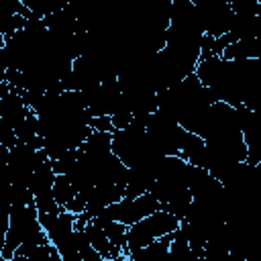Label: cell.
<instances>
[{
	"label": "cell",
	"mask_w": 261,
	"mask_h": 261,
	"mask_svg": "<svg viewBox=\"0 0 261 261\" xmlns=\"http://www.w3.org/2000/svg\"><path fill=\"white\" fill-rule=\"evenodd\" d=\"M177 228H179V218H175L173 214H169L165 210H157V212L145 216L143 220L126 226V247H124V253L137 251L141 247H147L153 241H157V239H161L165 234L175 232Z\"/></svg>",
	"instance_id": "1"
},
{
	"label": "cell",
	"mask_w": 261,
	"mask_h": 261,
	"mask_svg": "<svg viewBox=\"0 0 261 261\" xmlns=\"http://www.w3.org/2000/svg\"><path fill=\"white\" fill-rule=\"evenodd\" d=\"M29 106L22 98V92H16V90H8V94L0 100V118L4 122H8L14 130L18 124H22V120L27 118L29 114Z\"/></svg>",
	"instance_id": "2"
},
{
	"label": "cell",
	"mask_w": 261,
	"mask_h": 261,
	"mask_svg": "<svg viewBox=\"0 0 261 261\" xmlns=\"http://www.w3.org/2000/svg\"><path fill=\"white\" fill-rule=\"evenodd\" d=\"M224 61H245V59H261V43L259 39H239L230 43L222 53Z\"/></svg>",
	"instance_id": "3"
},
{
	"label": "cell",
	"mask_w": 261,
	"mask_h": 261,
	"mask_svg": "<svg viewBox=\"0 0 261 261\" xmlns=\"http://www.w3.org/2000/svg\"><path fill=\"white\" fill-rule=\"evenodd\" d=\"M173 234V232H171ZM171 234H165L157 241H153L147 247H141L137 251L124 253L130 255L135 261H169V243H171Z\"/></svg>",
	"instance_id": "4"
},
{
	"label": "cell",
	"mask_w": 261,
	"mask_h": 261,
	"mask_svg": "<svg viewBox=\"0 0 261 261\" xmlns=\"http://www.w3.org/2000/svg\"><path fill=\"white\" fill-rule=\"evenodd\" d=\"M82 230H84L88 243H90V245H92L104 259H112V247H110V243H108V239H106V234H104L102 228H98L92 220H88V222L84 224Z\"/></svg>",
	"instance_id": "5"
},
{
	"label": "cell",
	"mask_w": 261,
	"mask_h": 261,
	"mask_svg": "<svg viewBox=\"0 0 261 261\" xmlns=\"http://www.w3.org/2000/svg\"><path fill=\"white\" fill-rule=\"evenodd\" d=\"M75 196H77V192L71 188V184L63 175H55V181H53V198H55L57 206L59 208H65Z\"/></svg>",
	"instance_id": "6"
},
{
	"label": "cell",
	"mask_w": 261,
	"mask_h": 261,
	"mask_svg": "<svg viewBox=\"0 0 261 261\" xmlns=\"http://www.w3.org/2000/svg\"><path fill=\"white\" fill-rule=\"evenodd\" d=\"M73 241H75V249H77V253H80V257H82L84 261H102V259H104V257L88 243V239H86V234H84L82 228H75V230H73Z\"/></svg>",
	"instance_id": "7"
},
{
	"label": "cell",
	"mask_w": 261,
	"mask_h": 261,
	"mask_svg": "<svg viewBox=\"0 0 261 261\" xmlns=\"http://www.w3.org/2000/svg\"><path fill=\"white\" fill-rule=\"evenodd\" d=\"M14 143H16V133H14V128H12L8 122H4V120L0 118V145L6 147V149H10Z\"/></svg>",
	"instance_id": "8"
},
{
	"label": "cell",
	"mask_w": 261,
	"mask_h": 261,
	"mask_svg": "<svg viewBox=\"0 0 261 261\" xmlns=\"http://www.w3.org/2000/svg\"><path fill=\"white\" fill-rule=\"evenodd\" d=\"M90 130H98V133H114V126H112L110 116H92V120H90Z\"/></svg>",
	"instance_id": "9"
},
{
	"label": "cell",
	"mask_w": 261,
	"mask_h": 261,
	"mask_svg": "<svg viewBox=\"0 0 261 261\" xmlns=\"http://www.w3.org/2000/svg\"><path fill=\"white\" fill-rule=\"evenodd\" d=\"M61 261H84V259L80 257L77 251H69V253H63L61 255Z\"/></svg>",
	"instance_id": "10"
},
{
	"label": "cell",
	"mask_w": 261,
	"mask_h": 261,
	"mask_svg": "<svg viewBox=\"0 0 261 261\" xmlns=\"http://www.w3.org/2000/svg\"><path fill=\"white\" fill-rule=\"evenodd\" d=\"M10 261H29V259H27V257H24V255H18V253H14V255H12V259H10Z\"/></svg>",
	"instance_id": "11"
},
{
	"label": "cell",
	"mask_w": 261,
	"mask_h": 261,
	"mask_svg": "<svg viewBox=\"0 0 261 261\" xmlns=\"http://www.w3.org/2000/svg\"><path fill=\"white\" fill-rule=\"evenodd\" d=\"M0 261H10V259H6V257H2V255H0Z\"/></svg>",
	"instance_id": "12"
}]
</instances>
